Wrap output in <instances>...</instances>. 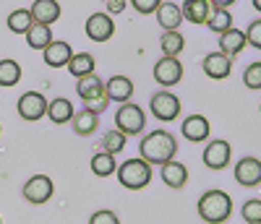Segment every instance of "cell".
Masks as SVG:
<instances>
[{
    "label": "cell",
    "instance_id": "6da1fadb",
    "mask_svg": "<svg viewBox=\"0 0 261 224\" xmlns=\"http://www.w3.org/2000/svg\"><path fill=\"white\" fill-rule=\"evenodd\" d=\"M139 154L141 159L149 162L151 167H162L165 162L175 159L178 154V141L170 130H154V133H146L139 144Z\"/></svg>",
    "mask_w": 261,
    "mask_h": 224
},
{
    "label": "cell",
    "instance_id": "7a4b0ae2",
    "mask_svg": "<svg viewBox=\"0 0 261 224\" xmlns=\"http://www.w3.org/2000/svg\"><path fill=\"white\" fill-rule=\"evenodd\" d=\"M199 219L206 221V224H222L230 219L232 214V198L225 193V190H206L201 198H199Z\"/></svg>",
    "mask_w": 261,
    "mask_h": 224
},
{
    "label": "cell",
    "instance_id": "3957f363",
    "mask_svg": "<svg viewBox=\"0 0 261 224\" xmlns=\"http://www.w3.org/2000/svg\"><path fill=\"white\" fill-rule=\"evenodd\" d=\"M76 94L84 99V109L94 112V115H99V112L107 109V104H110V99H107V92H105V81L97 76V73H89L76 81Z\"/></svg>",
    "mask_w": 261,
    "mask_h": 224
},
{
    "label": "cell",
    "instance_id": "277c9868",
    "mask_svg": "<svg viewBox=\"0 0 261 224\" xmlns=\"http://www.w3.org/2000/svg\"><path fill=\"white\" fill-rule=\"evenodd\" d=\"M115 175H118V183H120L123 188H128V190H141V188H146V185L151 183V164L144 162L141 156H139V159L123 162V164L115 170Z\"/></svg>",
    "mask_w": 261,
    "mask_h": 224
},
{
    "label": "cell",
    "instance_id": "5b68a950",
    "mask_svg": "<svg viewBox=\"0 0 261 224\" xmlns=\"http://www.w3.org/2000/svg\"><path fill=\"white\" fill-rule=\"evenodd\" d=\"M115 128L125 136H136L146 128V112L136 102H123L115 112Z\"/></svg>",
    "mask_w": 261,
    "mask_h": 224
},
{
    "label": "cell",
    "instance_id": "8992f818",
    "mask_svg": "<svg viewBox=\"0 0 261 224\" xmlns=\"http://www.w3.org/2000/svg\"><path fill=\"white\" fill-rule=\"evenodd\" d=\"M149 109H151V115H154L157 120L170 123V120H175L180 115V99L172 92H157L154 97H151V102H149Z\"/></svg>",
    "mask_w": 261,
    "mask_h": 224
},
{
    "label": "cell",
    "instance_id": "52a82bcc",
    "mask_svg": "<svg viewBox=\"0 0 261 224\" xmlns=\"http://www.w3.org/2000/svg\"><path fill=\"white\" fill-rule=\"evenodd\" d=\"M53 193H55V185H53V180L47 175H32L24 183V198L34 206L47 204V201L53 198Z\"/></svg>",
    "mask_w": 261,
    "mask_h": 224
},
{
    "label": "cell",
    "instance_id": "ba28073f",
    "mask_svg": "<svg viewBox=\"0 0 261 224\" xmlns=\"http://www.w3.org/2000/svg\"><path fill=\"white\" fill-rule=\"evenodd\" d=\"M16 109H18V115L24 120L37 123L39 118L47 115V99H45V94H39V92H27V94L18 97Z\"/></svg>",
    "mask_w": 261,
    "mask_h": 224
},
{
    "label": "cell",
    "instance_id": "9c48e42d",
    "mask_svg": "<svg viewBox=\"0 0 261 224\" xmlns=\"http://www.w3.org/2000/svg\"><path fill=\"white\" fill-rule=\"evenodd\" d=\"M204 164L209 167V170H214V172H220V170H225L227 164H230V159H232V149H230V144L227 141H209L206 144V149H204Z\"/></svg>",
    "mask_w": 261,
    "mask_h": 224
},
{
    "label": "cell",
    "instance_id": "30bf717a",
    "mask_svg": "<svg viewBox=\"0 0 261 224\" xmlns=\"http://www.w3.org/2000/svg\"><path fill=\"white\" fill-rule=\"evenodd\" d=\"M235 183L243 188H256L261 185V159L256 156H243L235 164Z\"/></svg>",
    "mask_w": 261,
    "mask_h": 224
},
{
    "label": "cell",
    "instance_id": "8fae6325",
    "mask_svg": "<svg viewBox=\"0 0 261 224\" xmlns=\"http://www.w3.org/2000/svg\"><path fill=\"white\" fill-rule=\"evenodd\" d=\"M115 34V21L110 18V13H92L86 18V37L92 42H107Z\"/></svg>",
    "mask_w": 261,
    "mask_h": 224
},
{
    "label": "cell",
    "instance_id": "7c38bea8",
    "mask_svg": "<svg viewBox=\"0 0 261 224\" xmlns=\"http://www.w3.org/2000/svg\"><path fill=\"white\" fill-rule=\"evenodd\" d=\"M180 78H183V65H180L178 58H162V60H157V65H154V81L160 86L170 89V86L180 83Z\"/></svg>",
    "mask_w": 261,
    "mask_h": 224
},
{
    "label": "cell",
    "instance_id": "4fadbf2b",
    "mask_svg": "<svg viewBox=\"0 0 261 224\" xmlns=\"http://www.w3.org/2000/svg\"><path fill=\"white\" fill-rule=\"evenodd\" d=\"M201 71L209 78H214V81H222L232 71V58H227L225 52H209L204 58V63H201Z\"/></svg>",
    "mask_w": 261,
    "mask_h": 224
},
{
    "label": "cell",
    "instance_id": "5bb4252c",
    "mask_svg": "<svg viewBox=\"0 0 261 224\" xmlns=\"http://www.w3.org/2000/svg\"><path fill=\"white\" fill-rule=\"evenodd\" d=\"M73 55V47L68 42H63V39H53L45 50H42V58H45V65H50V68H65L68 65Z\"/></svg>",
    "mask_w": 261,
    "mask_h": 224
},
{
    "label": "cell",
    "instance_id": "9a60e30c",
    "mask_svg": "<svg viewBox=\"0 0 261 224\" xmlns=\"http://www.w3.org/2000/svg\"><path fill=\"white\" fill-rule=\"evenodd\" d=\"M160 177H162V183H165L167 188L180 190V188H186V183H188V167H186L183 162H178V159H170V162H165V164L160 167Z\"/></svg>",
    "mask_w": 261,
    "mask_h": 224
},
{
    "label": "cell",
    "instance_id": "2e32d148",
    "mask_svg": "<svg viewBox=\"0 0 261 224\" xmlns=\"http://www.w3.org/2000/svg\"><path fill=\"white\" fill-rule=\"evenodd\" d=\"M180 133H183V136H186L191 144H201V141H206V138H209L212 128H209V120H206L204 115H191V118H186V120H183Z\"/></svg>",
    "mask_w": 261,
    "mask_h": 224
},
{
    "label": "cell",
    "instance_id": "e0dca14e",
    "mask_svg": "<svg viewBox=\"0 0 261 224\" xmlns=\"http://www.w3.org/2000/svg\"><path fill=\"white\" fill-rule=\"evenodd\" d=\"M105 92H107V99L110 102H130L134 97V81L128 76H113L105 81Z\"/></svg>",
    "mask_w": 261,
    "mask_h": 224
},
{
    "label": "cell",
    "instance_id": "ac0fdd59",
    "mask_svg": "<svg viewBox=\"0 0 261 224\" xmlns=\"http://www.w3.org/2000/svg\"><path fill=\"white\" fill-rule=\"evenodd\" d=\"M29 11H32L34 24L53 26L55 21L60 18V3H58V0H34Z\"/></svg>",
    "mask_w": 261,
    "mask_h": 224
},
{
    "label": "cell",
    "instance_id": "d6986e66",
    "mask_svg": "<svg viewBox=\"0 0 261 224\" xmlns=\"http://www.w3.org/2000/svg\"><path fill=\"white\" fill-rule=\"evenodd\" d=\"M157 21H160V26L165 32H178L180 24H183V11L178 3H172V0H167V3H162L157 8Z\"/></svg>",
    "mask_w": 261,
    "mask_h": 224
},
{
    "label": "cell",
    "instance_id": "ffe728a7",
    "mask_svg": "<svg viewBox=\"0 0 261 224\" xmlns=\"http://www.w3.org/2000/svg\"><path fill=\"white\" fill-rule=\"evenodd\" d=\"M180 11H183V21L199 26V24H206V18L212 13V3L209 0H186Z\"/></svg>",
    "mask_w": 261,
    "mask_h": 224
},
{
    "label": "cell",
    "instance_id": "44dd1931",
    "mask_svg": "<svg viewBox=\"0 0 261 224\" xmlns=\"http://www.w3.org/2000/svg\"><path fill=\"white\" fill-rule=\"evenodd\" d=\"M246 47H248V44H246V32H241V29H227L225 34H220V52H225L227 58L241 55Z\"/></svg>",
    "mask_w": 261,
    "mask_h": 224
},
{
    "label": "cell",
    "instance_id": "7402d4cb",
    "mask_svg": "<svg viewBox=\"0 0 261 224\" xmlns=\"http://www.w3.org/2000/svg\"><path fill=\"white\" fill-rule=\"evenodd\" d=\"M55 125H65V123H71L73 118V104L71 99H65V97H55L53 102H47V115Z\"/></svg>",
    "mask_w": 261,
    "mask_h": 224
},
{
    "label": "cell",
    "instance_id": "603a6c76",
    "mask_svg": "<svg viewBox=\"0 0 261 224\" xmlns=\"http://www.w3.org/2000/svg\"><path fill=\"white\" fill-rule=\"evenodd\" d=\"M65 68H68V73H71L73 78H84V76L94 73L97 63H94V55H89V52H73Z\"/></svg>",
    "mask_w": 261,
    "mask_h": 224
},
{
    "label": "cell",
    "instance_id": "cb8c5ba5",
    "mask_svg": "<svg viewBox=\"0 0 261 224\" xmlns=\"http://www.w3.org/2000/svg\"><path fill=\"white\" fill-rule=\"evenodd\" d=\"M24 37H27V44L32 50H45L47 44L53 42V29L45 26V24H32V29Z\"/></svg>",
    "mask_w": 261,
    "mask_h": 224
},
{
    "label": "cell",
    "instance_id": "d4e9b609",
    "mask_svg": "<svg viewBox=\"0 0 261 224\" xmlns=\"http://www.w3.org/2000/svg\"><path fill=\"white\" fill-rule=\"evenodd\" d=\"M73 130L79 133V136H89V133L97 130L99 125V115H94V112L89 109H81V112H73Z\"/></svg>",
    "mask_w": 261,
    "mask_h": 224
},
{
    "label": "cell",
    "instance_id": "484cf974",
    "mask_svg": "<svg viewBox=\"0 0 261 224\" xmlns=\"http://www.w3.org/2000/svg\"><path fill=\"white\" fill-rule=\"evenodd\" d=\"M32 24H34V18H32V11L29 8H16L8 16V29L13 34H27L32 29Z\"/></svg>",
    "mask_w": 261,
    "mask_h": 224
},
{
    "label": "cell",
    "instance_id": "4316f807",
    "mask_svg": "<svg viewBox=\"0 0 261 224\" xmlns=\"http://www.w3.org/2000/svg\"><path fill=\"white\" fill-rule=\"evenodd\" d=\"M118 164H115V154H107V151H99L92 156V172L97 177H110L115 175Z\"/></svg>",
    "mask_w": 261,
    "mask_h": 224
},
{
    "label": "cell",
    "instance_id": "83f0119b",
    "mask_svg": "<svg viewBox=\"0 0 261 224\" xmlns=\"http://www.w3.org/2000/svg\"><path fill=\"white\" fill-rule=\"evenodd\" d=\"M206 26L214 32V34H225L227 29H232V16L227 8H212L209 18H206Z\"/></svg>",
    "mask_w": 261,
    "mask_h": 224
},
{
    "label": "cell",
    "instance_id": "f1b7e54d",
    "mask_svg": "<svg viewBox=\"0 0 261 224\" xmlns=\"http://www.w3.org/2000/svg\"><path fill=\"white\" fill-rule=\"evenodd\" d=\"M160 47H162L165 58H178L186 47V39H183L180 32H165L162 39H160Z\"/></svg>",
    "mask_w": 261,
    "mask_h": 224
},
{
    "label": "cell",
    "instance_id": "f546056e",
    "mask_svg": "<svg viewBox=\"0 0 261 224\" xmlns=\"http://www.w3.org/2000/svg\"><path fill=\"white\" fill-rule=\"evenodd\" d=\"M21 81V65L16 60H0V86L3 89H11Z\"/></svg>",
    "mask_w": 261,
    "mask_h": 224
},
{
    "label": "cell",
    "instance_id": "4dcf8cb0",
    "mask_svg": "<svg viewBox=\"0 0 261 224\" xmlns=\"http://www.w3.org/2000/svg\"><path fill=\"white\" fill-rule=\"evenodd\" d=\"M125 133H120L118 128H113L110 133H105L102 136V151H107V154H120L123 149H125Z\"/></svg>",
    "mask_w": 261,
    "mask_h": 224
},
{
    "label": "cell",
    "instance_id": "1f68e13d",
    "mask_svg": "<svg viewBox=\"0 0 261 224\" xmlns=\"http://www.w3.org/2000/svg\"><path fill=\"white\" fill-rule=\"evenodd\" d=\"M243 83H246V89H253V92L261 89V60L251 63L248 68L243 71Z\"/></svg>",
    "mask_w": 261,
    "mask_h": 224
},
{
    "label": "cell",
    "instance_id": "d6a6232c",
    "mask_svg": "<svg viewBox=\"0 0 261 224\" xmlns=\"http://www.w3.org/2000/svg\"><path fill=\"white\" fill-rule=\"evenodd\" d=\"M241 214H243V219H246L248 224H261V198L246 201L243 209H241Z\"/></svg>",
    "mask_w": 261,
    "mask_h": 224
},
{
    "label": "cell",
    "instance_id": "836d02e7",
    "mask_svg": "<svg viewBox=\"0 0 261 224\" xmlns=\"http://www.w3.org/2000/svg\"><path fill=\"white\" fill-rule=\"evenodd\" d=\"M89 224H120V216L110 209H99L89 216Z\"/></svg>",
    "mask_w": 261,
    "mask_h": 224
},
{
    "label": "cell",
    "instance_id": "e575fe53",
    "mask_svg": "<svg viewBox=\"0 0 261 224\" xmlns=\"http://www.w3.org/2000/svg\"><path fill=\"white\" fill-rule=\"evenodd\" d=\"M246 44L253 50H261V18L253 21V24L246 29Z\"/></svg>",
    "mask_w": 261,
    "mask_h": 224
},
{
    "label": "cell",
    "instance_id": "d590c367",
    "mask_svg": "<svg viewBox=\"0 0 261 224\" xmlns=\"http://www.w3.org/2000/svg\"><path fill=\"white\" fill-rule=\"evenodd\" d=\"M130 6H134L136 13L149 16V13H157V8L162 6V0H130Z\"/></svg>",
    "mask_w": 261,
    "mask_h": 224
},
{
    "label": "cell",
    "instance_id": "8d00e7d4",
    "mask_svg": "<svg viewBox=\"0 0 261 224\" xmlns=\"http://www.w3.org/2000/svg\"><path fill=\"white\" fill-rule=\"evenodd\" d=\"M123 8H125L123 0H107V11H110V13H120Z\"/></svg>",
    "mask_w": 261,
    "mask_h": 224
},
{
    "label": "cell",
    "instance_id": "74e56055",
    "mask_svg": "<svg viewBox=\"0 0 261 224\" xmlns=\"http://www.w3.org/2000/svg\"><path fill=\"white\" fill-rule=\"evenodd\" d=\"M209 3H212V8H230L235 0H209Z\"/></svg>",
    "mask_w": 261,
    "mask_h": 224
},
{
    "label": "cell",
    "instance_id": "f35d334b",
    "mask_svg": "<svg viewBox=\"0 0 261 224\" xmlns=\"http://www.w3.org/2000/svg\"><path fill=\"white\" fill-rule=\"evenodd\" d=\"M251 3H253V8H256V11L261 13V0H251Z\"/></svg>",
    "mask_w": 261,
    "mask_h": 224
},
{
    "label": "cell",
    "instance_id": "ab89813d",
    "mask_svg": "<svg viewBox=\"0 0 261 224\" xmlns=\"http://www.w3.org/2000/svg\"><path fill=\"white\" fill-rule=\"evenodd\" d=\"M0 133H3V125H0Z\"/></svg>",
    "mask_w": 261,
    "mask_h": 224
},
{
    "label": "cell",
    "instance_id": "60d3db41",
    "mask_svg": "<svg viewBox=\"0 0 261 224\" xmlns=\"http://www.w3.org/2000/svg\"><path fill=\"white\" fill-rule=\"evenodd\" d=\"M0 224H3V219H0Z\"/></svg>",
    "mask_w": 261,
    "mask_h": 224
},
{
    "label": "cell",
    "instance_id": "b9f144b4",
    "mask_svg": "<svg viewBox=\"0 0 261 224\" xmlns=\"http://www.w3.org/2000/svg\"><path fill=\"white\" fill-rule=\"evenodd\" d=\"M258 109H261V107H258Z\"/></svg>",
    "mask_w": 261,
    "mask_h": 224
}]
</instances>
